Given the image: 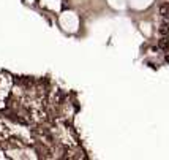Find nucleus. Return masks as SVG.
I'll return each instance as SVG.
<instances>
[{"label":"nucleus","instance_id":"nucleus-1","mask_svg":"<svg viewBox=\"0 0 169 160\" xmlns=\"http://www.w3.org/2000/svg\"><path fill=\"white\" fill-rule=\"evenodd\" d=\"M158 15L161 16V19H163L164 22H169V2L161 3V5H160Z\"/></svg>","mask_w":169,"mask_h":160},{"label":"nucleus","instance_id":"nucleus-2","mask_svg":"<svg viewBox=\"0 0 169 160\" xmlns=\"http://www.w3.org/2000/svg\"><path fill=\"white\" fill-rule=\"evenodd\" d=\"M158 33L160 36H169V22H163L158 27Z\"/></svg>","mask_w":169,"mask_h":160},{"label":"nucleus","instance_id":"nucleus-3","mask_svg":"<svg viewBox=\"0 0 169 160\" xmlns=\"http://www.w3.org/2000/svg\"><path fill=\"white\" fill-rule=\"evenodd\" d=\"M158 44H160V48H161L163 51H169V36H161Z\"/></svg>","mask_w":169,"mask_h":160}]
</instances>
